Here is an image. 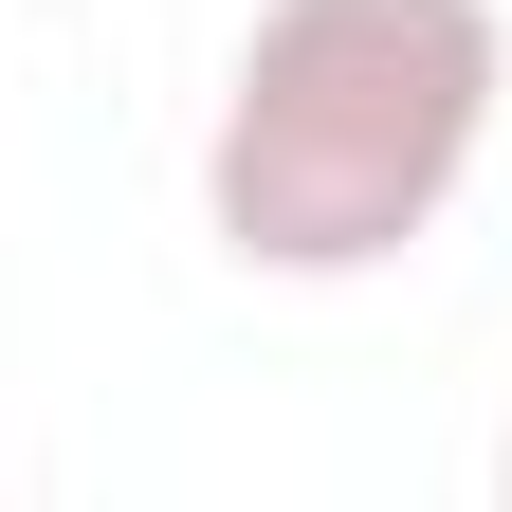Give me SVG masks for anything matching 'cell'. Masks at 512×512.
I'll use <instances>...</instances> for the list:
<instances>
[{
    "label": "cell",
    "mask_w": 512,
    "mask_h": 512,
    "mask_svg": "<svg viewBox=\"0 0 512 512\" xmlns=\"http://www.w3.org/2000/svg\"><path fill=\"white\" fill-rule=\"evenodd\" d=\"M512 19L494 0H256L220 128H202V220L238 275H384L458 220V183L494 147Z\"/></svg>",
    "instance_id": "1"
},
{
    "label": "cell",
    "mask_w": 512,
    "mask_h": 512,
    "mask_svg": "<svg viewBox=\"0 0 512 512\" xmlns=\"http://www.w3.org/2000/svg\"><path fill=\"white\" fill-rule=\"evenodd\" d=\"M494 512H512V439H494Z\"/></svg>",
    "instance_id": "2"
}]
</instances>
